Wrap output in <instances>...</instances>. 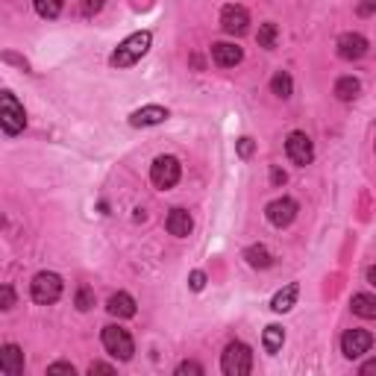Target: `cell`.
Listing matches in <instances>:
<instances>
[{
	"mask_svg": "<svg viewBox=\"0 0 376 376\" xmlns=\"http://www.w3.org/2000/svg\"><path fill=\"white\" fill-rule=\"evenodd\" d=\"M244 259H247L250 268H271V264H273V259H271V253H268V247H262V244L247 247V250H244Z\"/></svg>",
	"mask_w": 376,
	"mask_h": 376,
	"instance_id": "cell-19",
	"label": "cell"
},
{
	"mask_svg": "<svg viewBox=\"0 0 376 376\" xmlns=\"http://www.w3.org/2000/svg\"><path fill=\"white\" fill-rule=\"evenodd\" d=\"M264 215H268V220L273 227H288L291 220L297 218V203L291 200V197H280V200H273V203H268V209H264Z\"/></svg>",
	"mask_w": 376,
	"mask_h": 376,
	"instance_id": "cell-10",
	"label": "cell"
},
{
	"mask_svg": "<svg viewBox=\"0 0 376 376\" xmlns=\"http://www.w3.org/2000/svg\"><path fill=\"white\" fill-rule=\"evenodd\" d=\"M368 283H370V285H376V268H370V271H368Z\"/></svg>",
	"mask_w": 376,
	"mask_h": 376,
	"instance_id": "cell-36",
	"label": "cell"
},
{
	"mask_svg": "<svg viewBox=\"0 0 376 376\" xmlns=\"http://www.w3.org/2000/svg\"><path fill=\"white\" fill-rule=\"evenodd\" d=\"M253 147H256V144H253V138H247V135L239 138V156H241V159H250V156H253Z\"/></svg>",
	"mask_w": 376,
	"mask_h": 376,
	"instance_id": "cell-29",
	"label": "cell"
},
{
	"mask_svg": "<svg viewBox=\"0 0 376 376\" xmlns=\"http://www.w3.org/2000/svg\"><path fill=\"white\" fill-rule=\"evenodd\" d=\"M285 153H288V159L294 162V165H309L315 159V147H312V138L306 135V133H291L288 135V142H285Z\"/></svg>",
	"mask_w": 376,
	"mask_h": 376,
	"instance_id": "cell-7",
	"label": "cell"
},
{
	"mask_svg": "<svg viewBox=\"0 0 376 376\" xmlns=\"http://www.w3.org/2000/svg\"><path fill=\"white\" fill-rule=\"evenodd\" d=\"M165 227H168L171 235H176V239H186V235L194 230V220L191 215L186 212V209H171L168 220H165Z\"/></svg>",
	"mask_w": 376,
	"mask_h": 376,
	"instance_id": "cell-14",
	"label": "cell"
},
{
	"mask_svg": "<svg viewBox=\"0 0 376 376\" xmlns=\"http://www.w3.org/2000/svg\"><path fill=\"white\" fill-rule=\"evenodd\" d=\"M350 309H353V315L365 317V320H376V297L373 294H356L350 300Z\"/></svg>",
	"mask_w": 376,
	"mask_h": 376,
	"instance_id": "cell-18",
	"label": "cell"
},
{
	"mask_svg": "<svg viewBox=\"0 0 376 376\" xmlns=\"http://www.w3.org/2000/svg\"><path fill=\"white\" fill-rule=\"evenodd\" d=\"M30 294H33V300L41 303V306L57 303V300L62 297V276H59V273H47V271L36 273V280L30 283Z\"/></svg>",
	"mask_w": 376,
	"mask_h": 376,
	"instance_id": "cell-4",
	"label": "cell"
},
{
	"mask_svg": "<svg viewBox=\"0 0 376 376\" xmlns=\"http://www.w3.org/2000/svg\"><path fill=\"white\" fill-rule=\"evenodd\" d=\"M91 306H94V294H91V288L82 285V288L77 291V309H80V312H89Z\"/></svg>",
	"mask_w": 376,
	"mask_h": 376,
	"instance_id": "cell-25",
	"label": "cell"
},
{
	"mask_svg": "<svg viewBox=\"0 0 376 376\" xmlns=\"http://www.w3.org/2000/svg\"><path fill=\"white\" fill-rule=\"evenodd\" d=\"M370 347H373V336H370L368 329H347L344 338H341V353H344L347 359L365 356Z\"/></svg>",
	"mask_w": 376,
	"mask_h": 376,
	"instance_id": "cell-8",
	"label": "cell"
},
{
	"mask_svg": "<svg viewBox=\"0 0 376 376\" xmlns=\"http://www.w3.org/2000/svg\"><path fill=\"white\" fill-rule=\"evenodd\" d=\"M247 24H250V15L239 3H230V6H224V12H220V27H224V33H230V36H244Z\"/></svg>",
	"mask_w": 376,
	"mask_h": 376,
	"instance_id": "cell-9",
	"label": "cell"
},
{
	"mask_svg": "<svg viewBox=\"0 0 376 376\" xmlns=\"http://www.w3.org/2000/svg\"><path fill=\"white\" fill-rule=\"evenodd\" d=\"M285 179H288L285 171H280V168H273V171H271V183H273V186H283Z\"/></svg>",
	"mask_w": 376,
	"mask_h": 376,
	"instance_id": "cell-35",
	"label": "cell"
},
{
	"mask_svg": "<svg viewBox=\"0 0 376 376\" xmlns=\"http://www.w3.org/2000/svg\"><path fill=\"white\" fill-rule=\"evenodd\" d=\"M212 59L220 68H235L244 59V50L239 45H230V41H218V45H212Z\"/></svg>",
	"mask_w": 376,
	"mask_h": 376,
	"instance_id": "cell-12",
	"label": "cell"
},
{
	"mask_svg": "<svg viewBox=\"0 0 376 376\" xmlns=\"http://www.w3.org/2000/svg\"><path fill=\"white\" fill-rule=\"evenodd\" d=\"M27 123V112L24 106L18 103V97L12 91H3L0 94V127H3L6 135H18Z\"/></svg>",
	"mask_w": 376,
	"mask_h": 376,
	"instance_id": "cell-3",
	"label": "cell"
},
{
	"mask_svg": "<svg viewBox=\"0 0 376 376\" xmlns=\"http://www.w3.org/2000/svg\"><path fill=\"white\" fill-rule=\"evenodd\" d=\"M176 376H203V365H197V361H183L176 368Z\"/></svg>",
	"mask_w": 376,
	"mask_h": 376,
	"instance_id": "cell-26",
	"label": "cell"
},
{
	"mask_svg": "<svg viewBox=\"0 0 376 376\" xmlns=\"http://www.w3.org/2000/svg\"><path fill=\"white\" fill-rule=\"evenodd\" d=\"M106 309H109V315H115V317H135V300L127 294V291H118V294L109 297Z\"/></svg>",
	"mask_w": 376,
	"mask_h": 376,
	"instance_id": "cell-16",
	"label": "cell"
},
{
	"mask_svg": "<svg viewBox=\"0 0 376 376\" xmlns=\"http://www.w3.org/2000/svg\"><path fill=\"white\" fill-rule=\"evenodd\" d=\"M165 118H168V109H162V106H144V109H138V112H133L130 123H133V127H156V123H162Z\"/></svg>",
	"mask_w": 376,
	"mask_h": 376,
	"instance_id": "cell-15",
	"label": "cell"
},
{
	"mask_svg": "<svg viewBox=\"0 0 376 376\" xmlns=\"http://www.w3.org/2000/svg\"><path fill=\"white\" fill-rule=\"evenodd\" d=\"M368 53V38L359 36V33H344L338 38V57L347 59V62H356Z\"/></svg>",
	"mask_w": 376,
	"mask_h": 376,
	"instance_id": "cell-11",
	"label": "cell"
},
{
	"mask_svg": "<svg viewBox=\"0 0 376 376\" xmlns=\"http://www.w3.org/2000/svg\"><path fill=\"white\" fill-rule=\"evenodd\" d=\"M264 350L268 353H280L283 350V341H285V332H283V326H268L264 329Z\"/></svg>",
	"mask_w": 376,
	"mask_h": 376,
	"instance_id": "cell-21",
	"label": "cell"
},
{
	"mask_svg": "<svg viewBox=\"0 0 376 376\" xmlns=\"http://www.w3.org/2000/svg\"><path fill=\"white\" fill-rule=\"evenodd\" d=\"M89 373L94 376V373H115V368L112 365H103V361H94V365L89 368Z\"/></svg>",
	"mask_w": 376,
	"mask_h": 376,
	"instance_id": "cell-33",
	"label": "cell"
},
{
	"mask_svg": "<svg viewBox=\"0 0 376 376\" xmlns=\"http://www.w3.org/2000/svg\"><path fill=\"white\" fill-rule=\"evenodd\" d=\"M359 91H361V82L356 77H341L336 82V94H338V100H344V103L347 100H356Z\"/></svg>",
	"mask_w": 376,
	"mask_h": 376,
	"instance_id": "cell-20",
	"label": "cell"
},
{
	"mask_svg": "<svg viewBox=\"0 0 376 376\" xmlns=\"http://www.w3.org/2000/svg\"><path fill=\"white\" fill-rule=\"evenodd\" d=\"M359 373H361V376H373V373H376V359L365 361V365H361V368H359Z\"/></svg>",
	"mask_w": 376,
	"mask_h": 376,
	"instance_id": "cell-34",
	"label": "cell"
},
{
	"mask_svg": "<svg viewBox=\"0 0 376 376\" xmlns=\"http://www.w3.org/2000/svg\"><path fill=\"white\" fill-rule=\"evenodd\" d=\"M47 373H50V376H57V373H68V376H74L77 370H74V365H68V361H57V365H50V368H47Z\"/></svg>",
	"mask_w": 376,
	"mask_h": 376,
	"instance_id": "cell-30",
	"label": "cell"
},
{
	"mask_svg": "<svg viewBox=\"0 0 376 376\" xmlns=\"http://www.w3.org/2000/svg\"><path fill=\"white\" fill-rule=\"evenodd\" d=\"M179 174H183V168H179V162L174 156H159L156 162H153V168H150L153 186L162 188V191L174 188L179 183Z\"/></svg>",
	"mask_w": 376,
	"mask_h": 376,
	"instance_id": "cell-6",
	"label": "cell"
},
{
	"mask_svg": "<svg viewBox=\"0 0 376 376\" xmlns=\"http://www.w3.org/2000/svg\"><path fill=\"white\" fill-rule=\"evenodd\" d=\"M297 294H300V288H297V283H291V285H285L283 291H276V297L271 300V309L273 312H288L291 306L297 303Z\"/></svg>",
	"mask_w": 376,
	"mask_h": 376,
	"instance_id": "cell-17",
	"label": "cell"
},
{
	"mask_svg": "<svg viewBox=\"0 0 376 376\" xmlns=\"http://www.w3.org/2000/svg\"><path fill=\"white\" fill-rule=\"evenodd\" d=\"M359 15L361 18H368V15H373V12H376V0H365V3H359Z\"/></svg>",
	"mask_w": 376,
	"mask_h": 376,
	"instance_id": "cell-32",
	"label": "cell"
},
{
	"mask_svg": "<svg viewBox=\"0 0 376 376\" xmlns=\"http://www.w3.org/2000/svg\"><path fill=\"white\" fill-rule=\"evenodd\" d=\"M103 347H106V353L109 356H115L121 361H130L133 353H135V344H133V336L127 329H121V326H103Z\"/></svg>",
	"mask_w": 376,
	"mask_h": 376,
	"instance_id": "cell-5",
	"label": "cell"
},
{
	"mask_svg": "<svg viewBox=\"0 0 376 376\" xmlns=\"http://www.w3.org/2000/svg\"><path fill=\"white\" fill-rule=\"evenodd\" d=\"M100 9H103V0H82V15H86V18L97 15Z\"/></svg>",
	"mask_w": 376,
	"mask_h": 376,
	"instance_id": "cell-28",
	"label": "cell"
},
{
	"mask_svg": "<svg viewBox=\"0 0 376 376\" xmlns=\"http://www.w3.org/2000/svg\"><path fill=\"white\" fill-rule=\"evenodd\" d=\"M188 285H191L194 291H203V285H206V273H203V271H194V273L188 276Z\"/></svg>",
	"mask_w": 376,
	"mask_h": 376,
	"instance_id": "cell-31",
	"label": "cell"
},
{
	"mask_svg": "<svg viewBox=\"0 0 376 376\" xmlns=\"http://www.w3.org/2000/svg\"><path fill=\"white\" fill-rule=\"evenodd\" d=\"M33 3L41 18H57L62 12V0H33Z\"/></svg>",
	"mask_w": 376,
	"mask_h": 376,
	"instance_id": "cell-23",
	"label": "cell"
},
{
	"mask_svg": "<svg viewBox=\"0 0 376 376\" xmlns=\"http://www.w3.org/2000/svg\"><path fill=\"white\" fill-rule=\"evenodd\" d=\"M220 368H224L227 376H247L253 370V353H250V347L241 341H232L224 350V356H220Z\"/></svg>",
	"mask_w": 376,
	"mask_h": 376,
	"instance_id": "cell-2",
	"label": "cell"
},
{
	"mask_svg": "<svg viewBox=\"0 0 376 376\" xmlns=\"http://www.w3.org/2000/svg\"><path fill=\"white\" fill-rule=\"evenodd\" d=\"M150 41H153V36H150L147 30H144V33H133L130 38H123L121 45H118V50L112 53V65H115V68H130V65H135V62L150 50Z\"/></svg>",
	"mask_w": 376,
	"mask_h": 376,
	"instance_id": "cell-1",
	"label": "cell"
},
{
	"mask_svg": "<svg viewBox=\"0 0 376 376\" xmlns=\"http://www.w3.org/2000/svg\"><path fill=\"white\" fill-rule=\"evenodd\" d=\"M276 36H280L276 24H271V21L262 24V27H259V47H268V50H271V47L276 45Z\"/></svg>",
	"mask_w": 376,
	"mask_h": 376,
	"instance_id": "cell-24",
	"label": "cell"
},
{
	"mask_svg": "<svg viewBox=\"0 0 376 376\" xmlns=\"http://www.w3.org/2000/svg\"><path fill=\"white\" fill-rule=\"evenodd\" d=\"M291 89H294V82H291V77H288L285 71L273 74V80H271V91H273L276 97H291Z\"/></svg>",
	"mask_w": 376,
	"mask_h": 376,
	"instance_id": "cell-22",
	"label": "cell"
},
{
	"mask_svg": "<svg viewBox=\"0 0 376 376\" xmlns=\"http://www.w3.org/2000/svg\"><path fill=\"white\" fill-rule=\"evenodd\" d=\"M12 306H15V291H12L9 285H3V288H0V309L9 312Z\"/></svg>",
	"mask_w": 376,
	"mask_h": 376,
	"instance_id": "cell-27",
	"label": "cell"
},
{
	"mask_svg": "<svg viewBox=\"0 0 376 376\" xmlns=\"http://www.w3.org/2000/svg\"><path fill=\"white\" fill-rule=\"evenodd\" d=\"M0 370L6 376H18L24 373V353L18 344H6L3 350H0Z\"/></svg>",
	"mask_w": 376,
	"mask_h": 376,
	"instance_id": "cell-13",
	"label": "cell"
}]
</instances>
